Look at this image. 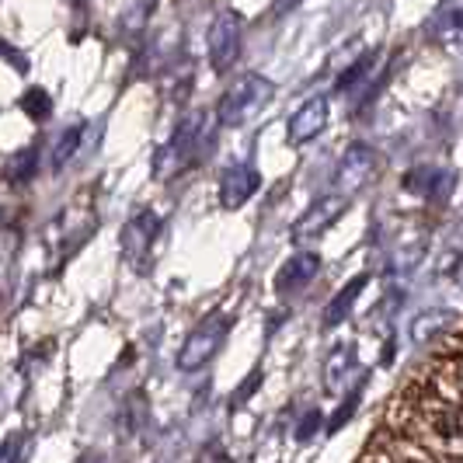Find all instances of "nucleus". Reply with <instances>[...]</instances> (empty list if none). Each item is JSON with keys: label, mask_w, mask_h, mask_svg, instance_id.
Returning <instances> with one entry per match:
<instances>
[{"label": "nucleus", "mask_w": 463, "mask_h": 463, "mask_svg": "<svg viewBox=\"0 0 463 463\" xmlns=\"http://www.w3.org/2000/svg\"><path fill=\"white\" fill-rule=\"evenodd\" d=\"M209 146H213V133H209L206 116H188L175 129V137L161 146V154L154 161V175L164 178V182L175 178V175H185L188 167H195V164L206 157Z\"/></svg>", "instance_id": "nucleus-1"}, {"label": "nucleus", "mask_w": 463, "mask_h": 463, "mask_svg": "<svg viewBox=\"0 0 463 463\" xmlns=\"http://www.w3.org/2000/svg\"><path fill=\"white\" fill-rule=\"evenodd\" d=\"M272 94H276V84H272L269 77H261V73H244V77H237L231 88L223 91L220 105H216V122H220L223 129H237V126L251 122V118L272 101Z\"/></svg>", "instance_id": "nucleus-2"}, {"label": "nucleus", "mask_w": 463, "mask_h": 463, "mask_svg": "<svg viewBox=\"0 0 463 463\" xmlns=\"http://www.w3.org/2000/svg\"><path fill=\"white\" fill-rule=\"evenodd\" d=\"M227 331H231V317H223V314L206 317L203 325L188 335V342L182 345V352H178V370L182 373L203 370L209 359L220 352L223 338H227Z\"/></svg>", "instance_id": "nucleus-3"}, {"label": "nucleus", "mask_w": 463, "mask_h": 463, "mask_svg": "<svg viewBox=\"0 0 463 463\" xmlns=\"http://www.w3.org/2000/svg\"><path fill=\"white\" fill-rule=\"evenodd\" d=\"M241 14L237 11H220L213 24H209V39H206V52H209V63L216 73H227L233 67V60L241 56Z\"/></svg>", "instance_id": "nucleus-4"}, {"label": "nucleus", "mask_w": 463, "mask_h": 463, "mask_svg": "<svg viewBox=\"0 0 463 463\" xmlns=\"http://www.w3.org/2000/svg\"><path fill=\"white\" fill-rule=\"evenodd\" d=\"M376 161H380V157H376V150H373L370 143H352L345 150V157L338 161V171H335L331 188L342 192V195H355V192L373 178Z\"/></svg>", "instance_id": "nucleus-5"}, {"label": "nucleus", "mask_w": 463, "mask_h": 463, "mask_svg": "<svg viewBox=\"0 0 463 463\" xmlns=\"http://www.w3.org/2000/svg\"><path fill=\"white\" fill-rule=\"evenodd\" d=\"M345 209H348V195H342V192H331V195H325V199H317V203L293 223V241H300L303 244V241H317V237H325V231H331V227L342 220Z\"/></svg>", "instance_id": "nucleus-6"}, {"label": "nucleus", "mask_w": 463, "mask_h": 463, "mask_svg": "<svg viewBox=\"0 0 463 463\" xmlns=\"http://www.w3.org/2000/svg\"><path fill=\"white\" fill-rule=\"evenodd\" d=\"M161 231V216L157 213H137L122 233H118V244H122V258L133 265V269H143V261L150 255V244Z\"/></svg>", "instance_id": "nucleus-7"}, {"label": "nucleus", "mask_w": 463, "mask_h": 463, "mask_svg": "<svg viewBox=\"0 0 463 463\" xmlns=\"http://www.w3.org/2000/svg\"><path fill=\"white\" fill-rule=\"evenodd\" d=\"M327 116H331V101H327L325 94L307 98L300 109L289 116V126H286V137H289V143H293V146H303V143L317 139L321 133H325Z\"/></svg>", "instance_id": "nucleus-8"}, {"label": "nucleus", "mask_w": 463, "mask_h": 463, "mask_svg": "<svg viewBox=\"0 0 463 463\" xmlns=\"http://www.w3.org/2000/svg\"><path fill=\"white\" fill-rule=\"evenodd\" d=\"M258 188H261V175H258L255 164H231L220 175V203H223V209H241Z\"/></svg>", "instance_id": "nucleus-9"}, {"label": "nucleus", "mask_w": 463, "mask_h": 463, "mask_svg": "<svg viewBox=\"0 0 463 463\" xmlns=\"http://www.w3.org/2000/svg\"><path fill=\"white\" fill-rule=\"evenodd\" d=\"M321 272V255H314V251H300V255H293L282 269H279L276 276V289L282 297H293V293H300L303 286H310L314 279Z\"/></svg>", "instance_id": "nucleus-10"}, {"label": "nucleus", "mask_w": 463, "mask_h": 463, "mask_svg": "<svg viewBox=\"0 0 463 463\" xmlns=\"http://www.w3.org/2000/svg\"><path fill=\"white\" fill-rule=\"evenodd\" d=\"M449 325H457V314L446 310V307H432V310H421L415 321L408 325V338H411V345H429Z\"/></svg>", "instance_id": "nucleus-11"}, {"label": "nucleus", "mask_w": 463, "mask_h": 463, "mask_svg": "<svg viewBox=\"0 0 463 463\" xmlns=\"http://www.w3.org/2000/svg\"><path fill=\"white\" fill-rule=\"evenodd\" d=\"M370 286V276L363 272V276H355L352 282H345L335 297H331V303L325 307V327H338V325H345V317L352 314V307H355V300H359V293Z\"/></svg>", "instance_id": "nucleus-12"}, {"label": "nucleus", "mask_w": 463, "mask_h": 463, "mask_svg": "<svg viewBox=\"0 0 463 463\" xmlns=\"http://www.w3.org/2000/svg\"><path fill=\"white\" fill-rule=\"evenodd\" d=\"M449 185H453V175L449 171H436V167H415L404 175V188L408 192H418V195H429V199H446L449 195Z\"/></svg>", "instance_id": "nucleus-13"}, {"label": "nucleus", "mask_w": 463, "mask_h": 463, "mask_svg": "<svg viewBox=\"0 0 463 463\" xmlns=\"http://www.w3.org/2000/svg\"><path fill=\"white\" fill-rule=\"evenodd\" d=\"M18 248H22V233L14 231V227H0V303L11 297Z\"/></svg>", "instance_id": "nucleus-14"}, {"label": "nucleus", "mask_w": 463, "mask_h": 463, "mask_svg": "<svg viewBox=\"0 0 463 463\" xmlns=\"http://www.w3.org/2000/svg\"><path fill=\"white\" fill-rule=\"evenodd\" d=\"M352 366H355V345L331 348V355H327V363H325V383L331 394L345 387V380L352 376Z\"/></svg>", "instance_id": "nucleus-15"}, {"label": "nucleus", "mask_w": 463, "mask_h": 463, "mask_svg": "<svg viewBox=\"0 0 463 463\" xmlns=\"http://www.w3.org/2000/svg\"><path fill=\"white\" fill-rule=\"evenodd\" d=\"M376 60H380V52H376V49H373V52H366V56H359V60H355V63H352V67H348L345 73L338 77V84H335V88H338L342 94H348V91H363V88L370 84V91H373L370 77H373V67H376Z\"/></svg>", "instance_id": "nucleus-16"}, {"label": "nucleus", "mask_w": 463, "mask_h": 463, "mask_svg": "<svg viewBox=\"0 0 463 463\" xmlns=\"http://www.w3.org/2000/svg\"><path fill=\"white\" fill-rule=\"evenodd\" d=\"M432 39L446 49H457L463 43V7H453V11H442L436 24H432Z\"/></svg>", "instance_id": "nucleus-17"}, {"label": "nucleus", "mask_w": 463, "mask_h": 463, "mask_svg": "<svg viewBox=\"0 0 463 463\" xmlns=\"http://www.w3.org/2000/svg\"><path fill=\"white\" fill-rule=\"evenodd\" d=\"M80 137H84V126H70L67 133L56 139V146H52V157H49V167H52V171H63V167H67V164L77 157Z\"/></svg>", "instance_id": "nucleus-18"}, {"label": "nucleus", "mask_w": 463, "mask_h": 463, "mask_svg": "<svg viewBox=\"0 0 463 463\" xmlns=\"http://www.w3.org/2000/svg\"><path fill=\"white\" fill-rule=\"evenodd\" d=\"M425 251H429V248H425V241H411V244H401V248H397V255L391 258V272H394V276L415 272L418 261L425 258Z\"/></svg>", "instance_id": "nucleus-19"}, {"label": "nucleus", "mask_w": 463, "mask_h": 463, "mask_svg": "<svg viewBox=\"0 0 463 463\" xmlns=\"http://www.w3.org/2000/svg\"><path fill=\"white\" fill-rule=\"evenodd\" d=\"M35 167H39V154L35 150H24V154H18L14 161L7 164V178L11 182H28Z\"/></svg>", "instance_id": "nucleus-20"}, {"label": "nucleus", "mask_w": 463, "mask_h": 463, "mask_svg": "<svg viewBox=\"0 0 463 463\" xmlns=\"http://www.w3.org/2000/svg\"><path fill=\"white\" fill-rule=\"evenodd\" d=\"M22 105H24V112L32 118H49V112H52V105H49V94L46 91H39V88H32V91L22 98Z\"/></svg>", "instance_id": "nucleus-21"}, {"label": "nucleus", "mask_w": 463, "mask_h": 463, "mask_svg": "<svg viewBox=\"0 0 463 463\" xmlns=\"http://www.w3.org/2000/svg\"><path fill=\"white\" fill-rule=\"evenodd\" d=\"M439 432L446 439H457L463 442V408H449L439 421Z\"/></svg>", "instance_id": "nucleus-22"}, {"label": "nucleus", "mask_w": 463, "mask_h": 463, "mask_svg": "<svg viewBox=\"0 0 463 463\" xmlns=\"http://www.w3.org/2000/svg\"><path fill=\"white\" fill-rule=\"evenodd\" d=\"M321 425H325V415H321V411H307V415L300 418V425H297L293 436H297V442H310L314 436H317Z\"/></svg>", "instance_id": "nucleus-23"}, {"label": "nucleus", "mask_w": 463, "mask_h": 463, "mask_svg": "<svg viewBox=\"0 0 463 463\" xmlns=\"http://www.w3.org/2000/svg\"><path fill=\"white\" fill-rule=\"evenodd\" d=\"M154 11V0H137L133 4V11L122 18L126 22V32H137V28H143V22H146V14Z\"/></svg>", "instance_id": "nucleus-24"}, {"label": "nucleus", "mask_w": 463, "mask_h": 463, "mask_svg": "<svg viewBox=\"0 0 463 463\" xmlns=\"http://www.w3.org/2000/svg\"><path fill=\"white\" fill-rule=\"evenodd\" d=\"M359 397H363V391H355V394L348 397L345 404H342V408H338V415L331 418V425H327V432H338V429H342V425H345L348 418L355 415V408H359Z\"/></svg>", "instance_id": "nucleus-25"}, {"label": "nucleus", "mask_w": 463, "mask_h": 463, "mask_svg": "<svg viewBox=\"0 0 463 463\" xmlns=\"http://www.w3.org/2000/svg\"><path fill=\"white\" fill-rule=\"evenodd\" d=\"M258 383H261V373L255 370L251 376H248V380H244V387H241L237 394H231V408H241V404H244V401H248V397L258 391Z\"/></svg>", "instance_id": "nucleus-26"}, {"label": "nucleus", "mask_w": 463, "mask_h": 463, "mask_svg": "<svg viewBox=\"0 0 463 463\" xmlns=\"http://www.w3.org/2000/svg\"><path fill=\"white\" fill-rule=\"evenodd\" d=\"M22 457V439H11L0 446V460H18Z\"/></svg>", "instance_id": "nucleus-27"}, {"label": "nucleus", "mask_w": 463, "mask_h": 463, "mask_svg": "<svg viewBox=\"0 0 463 463\" xmlns=\"http://www.w3.org/2000/svg\"><path fill=\"white\" fill-rule=\"evenodd\" d=\"M297 4H300V0H279V4H276V14H286V11H293Z\"/></svg>", "instance_id": "nucleus-28"}, {"label": "nucleus", "mask_w": 463, "mask_h": 463, "mask_svg": "<svg viewBox=\"0 0 463 463\" xmlns=\"http://www.w3.org/2000/svg\"><path fill=\"white\" fill-rule=\"evenodd\" d=\"M453 282H457V286H460V289H463V258H460V265L453 269Z\"/></svg>", "instance_id": "nucleus-29"}]
</instances>
